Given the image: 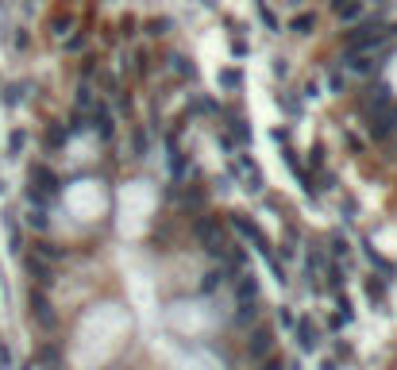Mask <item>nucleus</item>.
Returning <instances> with one entry per match:
<instances>
[{
	"mask_svg": "<svg viewBox=\"0 0 397 370\" xmlns=\"http://www.w3.org/2000/svg\"><path fill=\"white\" fill-rule=\"evenodd\" d=\"M254 293H259V282L243 270L239 278H235V305H254Z\"/></svg>",
	"mask_w": 397,
	"mask_h": 370,
	"instance_id": "7",
	"label": "nucleus"
},
{
	"mask_svg": "<svg viewBox=\"0 0 397 370\" xmlns=\"http://www.w3.org/2000/svg\"><path fill=\"white\" fill-rule=\"evenodd\" d=\"M220 85H224V89H232V85H239V73H235V70H224V73H220Z\"/></svg>",
	"mask_w": 397,
	"mask_h": 370,
	"instance_id": "17",
	"label": "nucleus"
},
{
	"mask_svg": "<svg viewBox=\"0 0 397 370\" xmlns=\"http://www.w3.org/2000/svg\"><path fill=\"white\" fill-rule=\"evenodd\" d=\"M270 351H274V332L270 328H254L251 332V344H247V355L254 359V363H262Z\"/></svg>",
	"mask_w": 397,
	"mask_h": 370,
	"instance_id": "5",
	"label": "nucleus"
},
{
	"mask_svg": "<svg viewBox=\"0 0 397 370\" xmlns=\"http://www.w3.org/2000/svg\"><path fill=\"white\" fill-rule=\"evenodd\" d=\"M220 278H224V270H209V274L201 278V293H212L216 286H220Z\"/></svg>",
	"mask_w": 397,
	"mask_h": 370,
	"instance_id": "12",
	"label": "nucleus"
},
{
	"mask_svg": "<svg viewBox=\"0 0 397 370\" xmlns=\"http://www.w3.org/2000/svg\"><path fill=\"white\" fill-rule=\"evenodd\" d=\"M24 267H27V274H31L39 286H51L54 282V270H51V262L46 259H39V255H24Z\"/></svg>",
	"mask_w": 397,
	"mask_h": 370,
	"instance_id": "6",
	"label": "nucleus"
},
{
	"mask_svg": "<svg viewBox=\"0 0 397 370\" xmlns=\"http://www.w3.org/2000/svg\"><path fill=\"white\" fill-rule=\"evenodd\" d=\"M177 66V73H182V78H193V66H189V58H182V54H177V58H170Z\"/></svg>",
	"mask_w": 397,
	"mask_h": 370,
	"instance_id": "15",
	"label": "nucleus"
},
{
	"mask_svg": "<svg viewBox=\"0 0 397 370\" xmlns=\"http://www.w3.org/2000/svg\"><path fill=\"white\" fill-rule=\"evenodd\" d=\"M27 224H31V227H35V232H46V216L39 212V208H35V212H31V216H27Z\"/></svg>",
	"mask_w": 397,
	"mask_h": 370,
	"instance_id": "16",
	"label": "nucleus"
},
{
	"mask_svg": "<svg viewBox=\"0 0 397 370\" xmlns=\"http://www.w3.org/2000/svg\"><path fill=\"white\" fill-rule=\"evenodd\" d=\"M4 227H8V243H12V251L20 255V251H24V235H20V227H16V216H12V212L4 216Z\"/></svg>",
	"mask_w": 397,
	"mask_h": 370,
	"instance_id": "9",
	"label": "nucleus"
},
{
	"mask_svg": "<svg viewBox=\"0 0 397 370\" xmlns=\"http://www.w3.org/2000/svg\"><path fill=\"white\" fill-rule=\"evenodd\" d=\"M31 309H35V320H39L43 328H54V312H51V305H46L43 289H35V293H31Z\"/></svg>",
	"mask_w": 397,
	"mask_h": 370,
	"instance_id": "8",
	"label": "nucleus"
},
{
	"mask_svg": "<svg viewBox=\"0 0 397 370\" xmlns=\"http://www.w3.org/2000/svg\"><path fill=\"white\" fill-rule=\"evenodd\" d=\"M366 116H371V135L374 139H390L393 131H397V104L393 101L378 104V108H371Z\"/></svg>",
	"mask_w": 397,
	"mask_h": 370,
	"instance_id": "3",
	"label": "nucleus"
},
{
	"mask_svg": "<svg viewBox=\"0 0 397 370\" xmlns=\"http://www.w3.org/2000/svg\"><path fill=\"white\" fill-rule=\"evenodd\" d=\"M262 370H282V363H278V359H270V363H262Z\"/></svg>",
	"mask_w": 397,
	"mask_h": 370,
	"instance_id": "20",
	"label": "nucleus"
},
{
	"mask_svg": "<svg viewBox=\"0 0 397 370\" xmlns=\"http://www.w3.org/2000/svg\"><path fill=\"white\" fill-rule=\"evenodd\" d=\"M166 27H170V20H155V24H150V31H155V35H163Z\"/></svg>",
	"mask_w": 397,
	"mask_h": 370,
	"instance_id": "19",
	"label": "nucleus"
},
{
	"mask_svg": "<svg viewBox=\"0 0 397 370\" xmlns=\"http://www.w3.org/2000/svg\"><path fill=\"white\" fill-rule=\"evenodd\" d=\"M27 182H31V189H27V197H31L35 205L54 201V197H58V178H54V170L46 166V163H35L31 170H27Z\"/></svg>",
	"mask_w": 397,
	"mask_h": 370,
	"instance_id": "1",
	"label": "nucleus"
},
{
	"mask_svg": "<svg viewBox=\"0 0 397 370\" xmlns=\"http://www.w3.org/2000/svg\"><path fill=\"white\" fill-rule=\"evenodd\" d=\"M66 143V128H51L46 131V147H62Z\"/></svg>",
	"mask_w": 397,
	"mask_h": 370,
	"instance_id": "14",
	"label": "nucleus"
},
{
	"mask_svg": "<svg viewBox=\"0 0 397 370\" xmlns=\"http://www.w3.org/2000/svg\"><path fill=\"white\" fill-rule=\"evenodd\" d=\"M289 27H293V31L305 35V31H313V27H316V16H297V20H293Z\"/></svg>",
	"mask_w": 397,
	"mask_h": 370,
	"instance_id": "13",
	"label": "nucleus"
},
{
	"mask_svg": "<svg viewBox=\"0 0 397 370\" xmlns=\"http://www.w3.org/2000/svg\"><path fill=\"white\" fill-rule=\"evenodd\" d=\"M332 8L344 16V20H359V12H363V8H359V0H332Z\"/></svg>",
	"mask_w": 397,
	"mask_h": 370,
	"instance_id": "10",
	"label": "nucleus"
},
{
	"mask_svg": "<svg viewBox=\"0 0 397 370\" xmlns=\"http://www.w3.org/2000/svg\"><path fill=\"white\" fill-rule=\"evenodd\" d=\"M366 293H371V297L378 301V297H382V286H378V282H366Z\"/></svg>",
	"mask_w": 397,
	"mask_h": 370,
	"instance_id": "18",
	"label": "nucleus"
},
{
	"mask_svg": "<svg viewBox=\"0 0 397 370\" xmlns=\"http://www.w3.org/2000/svg\"><path fill=\"white\" fill-rule=\"evenodd\" d=\"M232 224H235V232H243V235H247V240H251L254 247H259V251H262V255H270V243H267V235H262V232H259V224H254V220H251V216L235 212V216H232Z\"/></svg>",
	"mask_w": 397,
	"mask_h": 370,
	"instance_id": "4",
	"label": "nucleus"
},
{
	"mask_svg": "<svg viewBox=\"0 0 397 370\" xmlns=\"http://www.w3.org/2000/svg\"><path fill=\"white\" fill-rule=\"evenodd\" d=\"M193 227H197V240L205 243V251H209L212 259H224V255H228V235H224L220 220H212V216H201Z\"/></svg>",
	"mask_w": 397,
	"mask_h": 370,
	"instance_id": "2",
	"label": "nucleus"
},
{
	"mask_svg": "<svg viewBox=\"0 0 397 370\" xmlns=\"http://www.w3.org/2000/svg\"><path fill=\"white\" fill-rule=\"evenodd\" d=\"M297 332H301V347H316V332H313V320L301 317L297 320Z\"/></svg>",
	"mask_w": 397,
	"mask_h": 370,
	"instance_id": "11",
	"label": "nucleus"
}]
</instances>
